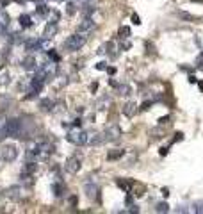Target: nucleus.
<instances>
[{"label": "nucleus", "mask_w": 203, "mask_h": 214, "mask_svg": "<svg viewBox=\"0 0 203 214\" xmlns=\"http://www.w3.org/2000/svg\"><path fill=\"white\" fill-rule=\"evenodd\" d=\"M123 154H125V150H121V148L110 150L109 154H107V159H109V161H118V159H121V157H123Z\"/></svg>", "instance_id": "nucleus-22"}, {"label": "nucleus", "mask_w": 203, "mask_h": 214, "mask_svg": "<svg viewBox=\"0 0 203 214\" xmlns=\"http://www.w3.org/2000/svg\"><path fill=\"white\" fill-rule=\"evenodd\" d=\"M136 112H137V104H136V102H128V104L123 105V114H125L126 118H132Z\"/></svg>", "instance_id": "nucleus-15"}, {"label": "nucleus", "mask_w": 203, "mask_h": 214, "mask_svg": "<svg viewBox=\"0 0 203 214\" xmlns=\"http://www.w3.org/2000/svg\"><path fill=\"white\" fill-rule=\"evenodd\" d=\"M4 130H6V136L23 137V121L18 118H9L4 123Z\"/></svg>", "instance_id": "nucleus-3"}, {"label": "nucleus", "mask_w": 203, "mask_h": 214, "mask_svg": "<svg viewBox=\"0 0 203 214\" xmlns=\"http://www.w3.org/2000/svg\"><path fill=\"white\" fill-rule=\"evenodd\" d=\"M182 139H184V134H182V132H176L175 137H173V141H171V145H173V143H176V141H182Z\"/></svg>", "instance_id": "nucleus-34"}, {"label": "nucleus", "mask_w": 203, "mask_h": 214, "mask_svg": "<svg viewBox=\"0 0 203 214\" xmlns=\"http://www.w3.org/2000/svg\"><path fill=\"white\" fill-rule=\"evenodd\" d=\"M38 170V161H29L27 164L22 168V177H32Z\"/></svg>", "instance_id": "nucleus-11"}, {"label": "nucleus", "mask_w": 203, "mask_h": 214, "mask_svg": "<svg viewBox=\"0 0 203 214\" xmlns=\"http://www.w3.org/2000/svg\"><path fill=\"white\" fill-rule=\"evenodd\" d=\"M128 212H139V207H137V205H134V203H132V205H130V209H128Z\"/></svg>", "instance_id": "nucleus-38"}, {"label": "nucleus", "mask_w": 203, "mask_h": 214, "mask_svg": "<svg viewBox=\"0 0 203 214\" xmlns=\"http://www.w3.org/2000/svg\"><path fill=\"white\" fill-rule=\"evenodd\" d=\"M84 43H86V36H84V32H78V34H72L70 38L64 41V50H68V52H77V50H80L84 47Z\"/></svg>", "instance_id": "nucleus-4"}, {"label": "nucleus", "mask_w": 203, "mask_h": 214, "mask_svg": "<svg viewBox=\"0 0 203 214\" xmlns=\"http://www.w3.org/2000/svg\"><path fill=\"white\" fill-rule=\"evenodd\" d=\"M55 32H57V22L48 20V23H46V27H45V30H43V36L45 38H52Z\"/></svg>", "instance_id": "nucleus-16"}, {"label": "nucleus", "mask_w": 203, "mask_h": 214, "mask_svg": "<svg viewBox=\"0 0 203 214\" xmlns=\"http://www.w3.org/2000/svg\"><path fill=\"white\" fill-rule=\"evenodd\" d=\"M9 41H11V43H23L25 39H23V36L20 32H13L11 38H9Z\"/></svg>", "instance_id": "nucleus-29"}, {"label": "nucleus", "mask_w": 203, "mask_h": 214, "mask_svg": "<svg viewBox=\"0 0 203 214\" xmlns=\"http://www.w3.org/2000/svg\"><path fill=\"white\" fill-rule=\"evenodd\" d=\"M155 211H157L159 214L168 212V211H169V205H168V202H160V203H157V207H155Z\"/></svg>", "instance_id": "nucleus-28"}, {"label": "nucleus", "mask_w": 203, "mask_h": 214, "mask_svg": "<svg viewBox=\"0 0 203 214\" xmlns=\"http://www.w3.org/2000/svg\"><path fill=\"white\" fill-rule=\"evenodd\" d=\"M105 141L104 137V132H89V139H88V145H102Z\"/></svg>", "instance_id": "nucleus-14"}, {"label": "nucleus", "mask_w": 203, "mask_h": 214, "mask_svg": "<svg viewBox=\"0 0 203 214\" xmlns=\"http://www.w3.org/2000/svg\"><path fill=\"white\" fill-rule=\"evenodd\" d=\"M112 104V100L109 98V96H102V98L96 100V104H94V107L98 111H107L109 109V105Z\"/></svg>", "instance_id": "nucleus-17"}, {"label": "nucleus", "mask_w": 203, "mask_h": 214, "mask_svg": "<svg viewBox=\"0 0 203 214\" xmlns=\"http://www.w3.org/2000/svg\"><path fill=\"white\" fill-rule=\"evenodd\" d=\"M189 82L194 84V82H196V77H194V75H189Z\"/></svg>", "instance_id": "nucleus-41"}, {"label": "nucleus", "mask_w": 203, "mask_h": 214, "mask_svg": "<svg viewBox=\"0 0 203 214\" xmlns=\"http://www.w3.org/2000/svg\"><path fill=\"white\" fill-rule=\"evenodd\" d=\"M80 164H82V155L73 154L72 157H68V159H66V162H64V170L68 171V173L75 175V173H78V170H80Z\"/></svg>", "instance_id": "nucleus-6"}, {"label": "nucleus", "mask_w": 203, "mask_h": 214, "mask_svg": "<svg viewBox=\"0 0 203 214\" xmlns=\"http://www.w3.org/2000/svg\"><path fill=\"white\" fill-rule=\"evenodd\" d=\"M50 48H52V41H50V38L39 39V43H38V52H48Z\"/></svg>", "instance_id": "nucleus-20"}, {"label": "nucleus", "mask_w": 203, "mask_h": 214, "mask_svg": "<svg viewBox=\"0 0 203 214\" xmlns=\"http://www.w3.org/2000/svg\"><path fill=\"white\" fill-rule=\"evenodd\" d=\"M48 13H50V7H48V6H45V4H39V6L36 7V14H38L39 18L46 16Z\"/></svg>", "instance_id": "nucleus-25"}, {"label": "nucleus", "mask_w": 203, "mask_h": 214, "mask_svg": "<svg viewBox=\"0 0 203 214\" xmlns=\"http://www.w3.org/2000/svg\"><path fill=\"white\" fill-rule=\"evenodd\" d=\"M96 89H98V84H96V82H94V84H91V91H93V93L96 91Z\"/></svg>", "instance_id": "nucleus-40"}, {"label": "nucleus", "mask_w": 203, "mask_h": 214, "mask_svg": "<svg viewBox=\"0 0 203 214\" xmlns=\"http://www.w3.org/2000/svg\"><path fill=\"white\" fill-rule=\"evenodd\" d=\"M96 70H107L105 63H100V64H96Z\"/></svg>", "instance_id": "nucleus-39"}, {"label": "nucleus", "mask_w": 203, "mask_h": 214, "mask_svg": "<svg viewBox=\"0 0 203 214\" xmlns=\"http://www.w3.org/2000/svg\"><path fill=\"white\" fill-rule=\"evenodd\" d=\"M91 29H94V20L91 16H84V20L78 23V32H89Z\"/></svg>", "instance_id": "nucleus-10"}, {"label": "nucleus", "mask_w": 203, "mask_h": 214, "mask_svg": "<svg viewBox=\"0 0 203 214\" xmlns=\"http://www.w3.org/2000/svg\"><path fill=\"white\" fill-rule=\"evenodd\" d=\"M150 136H153V139H160V137H162V130H159V129H153V130L150 132Z\"/></svg>", "instance_id": "nucleus-32"}, {"label": "nucleus", "mask_w": 203, "mask_h": 214, "mask_svg": "<svg viewBox=\"0 0 203 214\" xmlns=\"http://www.w3.org/2000/svg\"><path fill=\"white\" fill-rule=\"evenodd\" d=\"M20 25H22V29L32 27V18L29 16V14H22V16H20Z\"/></svg>", "instance_id": "nucleus-23"}, {"label": "nucleus", "mask_w": 203, "mask_h": 214, "mask_svg": "<svg viewBox=\"0 0 203 214\" xmlns=\"http://www.w3.org/2000/svg\"><path fill=\"white\" fill-rule=\"evenodd\" d=\"M0 157H2V161H6V162H13V161L18 157V148L16 145H4L2 148H0Z\"/></svg>", "instance_id": "nucleus-7"}, {"label": "nucleus", "mask_w": 203, "mask_h": 214, "mask_svg": "<svg viewBox=\"0 0 203 214\" xmlns=\"http://www.w3.org/2000/svg\"><path fill=\"white\" fill-rule=\"evenodd\" d=\"M121 136H123V132H121V127L120 125H116V123H109V125H105V129H104L105 141L114 143V141H118Z\"/></svg>", "instance_id": "nucleus-5"}, {"label": "nucleus", "mask_w": 203, "mask_h": 214, "mask_svg": "<svg viewBox=\"0 0 203 214\" xmlns=\"http://www.w3.org/2000/svg\"><path fill=\"white\" fill-rule=\"evenodd\" d=\"M118 93H120L121 96H130L132 88L128 86V84H121V86H118Z\"/></svg>", "instance_id": "nucleus-24"}, {"label": "nucleus", "mask_w": 203, "mask_h": 214, "mask_svg": "<svg viewBox=\"0 0 203 214\" xmlns=\"http://www.w3.org/2000/svg\"><path fill=\"white\" fill-rule=\"evenodd\" d=\"M168 152H169V146H162V148H160V155H162V157L168 155Z\"/></svg>", "instance_id": "nucleus-37"}, {"label": "nucleus", "mask_w": 203, "mask_h": 214, "mask_svg": "<svg viewBox=\"0 0 203 214\" xmlns=\"http://www.w3.org/2000/svg\"><path fill=\"white\" fill-rule=\"evenodd\" d=\"M66 139L77 146H82V145H88V139H89V132H86L84 129L80 127H73L72 130L66 134Z\"/></svg>", "instance_id": "nucleus-2"}, {"label": "nucleus", "mask_w": 203, "mask_h": 214, "mask_svg": "<svg viewBox=\"0 0 203 214\" xmlns=\"http://www.w3.org/2000/svg\"><path fill=\"white\" fill-rule=\"evenodd\" d=\"M155 100H146V102H143V105H141V111H146V109H150V105L153 104Z\"/></svg>", "instance_id": "nucleus-33"}, {"label": "nucleus", "mask_w": 203, "mask_h": 214, "mask_svg": "<svg viewBox=\"0 0 203 214\" xmlns=\"http://www.w3.org/2000/svg\"><path fill=\"white\" fill-rule=\"evenodd\" d=\"M6 29H7V27H4V25H2V23H0V36H2V34L6 32Z\"/></svg>", "instance_id": "nucleus-42"}, {"label": "nucleus", "mask_w": 203, "mask_h": 214, "mask_svg": "<svg viewBox=\"0 0 203 214\" xmlns=\"http://www.w3.org/2000/svg\"><path fill=\"white\" fill-rule=\"evenodd\" d=\"M116 186L120 187L123 193H130L132 187L136 186V182H134V180H128V178H118V180H116Z\"/></svg>", "instance_id": "nucleus-12"}, {"label": "nucleus", "mask_w": 203, "mask_h": 214, "mask_svg": "<svg viewBox=\"0 0 203 214\" xmlns=\"http://www.w3.org/2000/svg\"><path fill=\"white\" fill-rule=\"evenodd\" d=\"M196 66H200V68H203V54H200L196 57Z\"/></svg>", "instance_id": "nucleus-35"}, {"label": "nucleus", "mask_w": 203, "mask_h": 214, "mask_svg": "<svg viewBox=\"0 0 203 214\" xmlns=\"http://www.w3.org/2000/svg\"><path fill=\"white\" fill-rule=\"evenodd\" d=\"M6 84H9V73H2L0 75V86H6Z\"/></svg>", "instance_id": "nucleus-31"}, {"label": "nucleus", "mask_w": 203, "mask_h": 214, "mask_svg": "<svg viewBox=\"0 0 203 214\" xmlns=\"http://www.w3.org/2000/svg\"><path fill=\"white\" fill-rule=\"evenodd\" d=\"M52 152H54V148H52V145L48 141H38L34 143V146H30L27 150L25 155H27L29 161H41V159H46Z\"/></svg>", "instance_id": "nucleus-1"}, {"label": "nucleus", "mask_w": 203, "mask_h": 214, "mask_svg": "<svg viewBox=\"0 0 203 214\" xmlns=\"http://www.w3.org/2000/svg\"><path fill=\"white\" fill-rule=\"evenodd\" d=\"M4 196L7 200H13V202H20L23 198V187L22 186H11L7 187L6 191H4Z\"/></svg>", "instance_id": "nucleus-8"}, {"label": "nucleus", "mask_w": 203, "mask_h": 214, "mask_svg": "<svg viewBox=\"0 0 203 214\" xmlns=\"http://www.w3.org/2000/svg\"><path fill=\"white\" fill-rule=\"evenodd\" d=\"M22 66H23V70L32 71V70H36V68H38V61H36V57H34V55H27V57L22 61Z\"/></svg>", "instance_id": "nucleus-13"}, {"label": "nucleus", "mask_w": 203, "mask_h": 214, "mask_svg": "<svg viewBox=\"0 0 203 214\" xmlns=\"http://www.w3.org/2000/svg\"><path fill=\"white\" fill-rule=\"evenodd\" d=\"M132 23H136V25H139V23H141V18H139L137 14H132Z\"/></svg>", "instance_id": "nucleus-36"}, {"label": "nucleus", "mask_w": 203, "mask_h": 214, "mask_svg": "<svg viewBox=\"0 0 203 214\" xmlns=\"http://www.w3.org/2000/svg\"><path fill=\"white\" fill-rule=\"evenodd\" d=\"M192 212L203 214V202H201V200H200V202H194V203H192Z\"/></svg>", "instance_id": "nucleus-30"}, {"label": "nucleus", "mask_w": 203, "mask_h": 214, "mask_svg": "<svg viewBox=\"0 0 203 214\" xmlns=\"http://www.w3.org/2000/svg\"><path fill=\"white\" fill-rule=\"evenodd\" d=\"M118 36H120V39H128V38H130V29H128V27H120Z\"/></svg>", "instance_id": "nucleus-27"}, {"label": "nucleus", "mask_w": 203, "mask_h": 214, "mask_svg": "<svg viewBox=\"0 0 203 214\" xmlns=\"http://www.w3.org/2000/svg\"><path fill=\"white\" fill-rule=\"evenodd\" d=\"M52 193H54L55 198H61L62 193H64V186H62L61 182H54V184H52Z\"/></svg>", "instance_id": "nucleus-21"}, {"label": "nucleus", "mask_w": 203, "mask_h": 214, "mask_svg": "<svg viewBox=\"0 0 203 214\" xmlns=\"http://www.w3.org/2000/svg\"><path fill=\"white\" fill-rule=\"evenodd\" d=\"M96 11V4L94 2H89V4H84L80 13H82V16H91L93 13Z\"/></svg>", "instance_id": "nucleus-19"}, {"label": "nucleus", "mask_w": 203, "mask_h": 214, "mask_svg": "<svg viewBox=\"0 0 203 214\" xmlns=\"http://www.w3.org/2000/svg\"><path fill=\"white\" fill-rule=\"evenodd\" d=\"M39 107H41V111H45V112H54L55 102L52 98H45V100L39 102Z\"/></svg>", "instance_id": "nucleus-18"}, {"label": "nucleus", "mask_w": 203, "mask_h": 214, "mask_svg": "<svg viewBox=\"0 0 203 214\" xmlns=\"http://www.w3.org/2000/svg\"><path fill=\"white\" fill-rule=\"evenodd\" d=\"M126 205H128V207L132 205V196H126Z\"/></svg>", "instance_id": "nucleus-43"}, {"label": "nucleus", "mask_w": 203, "mask_h": 214, "mask_svg": "<svg viewBox=\"0 0 203 214\" xmlns=\"http://www.w3.org/2000/svg\"><path fill=\"white\" fill-rule=\"evenodd\" d=\"M84 191H86L88 198H91V200H94V198L98 196V186H96L93 180H86V182H84Z\"/></svg>", "instance_id": "nucleus-9"}, {"label": "nucleus", "mask_w": 203, "mask_h": 214, "mask_svg": "<svg viewBox=\"0 0 203 214\" xmlns=\"http://www.w3.org/2000/svg\"><path fill=\"white\" fill-rule=\"evenodd\" d=\"M176 16L180 18V20H185V22H196L198 20L196 16H192V14H189V13H185V11H178Z\"/></svg>", "instance_id": "nucleus-26"}]
</instances>
